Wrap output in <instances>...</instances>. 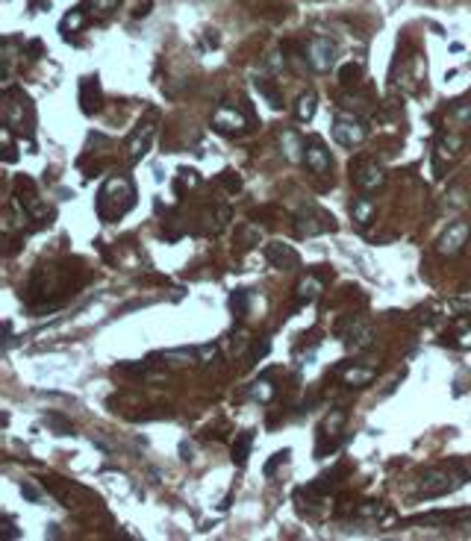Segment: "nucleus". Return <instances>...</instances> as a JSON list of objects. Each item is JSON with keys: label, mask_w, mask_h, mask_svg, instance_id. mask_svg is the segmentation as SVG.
<instances>
[{"label": "nucleus", "mask_w": 471, "mask_h": 541, "mask_svg": "<svg viewBox=\"0 0 471 541\" xmlns=\"http://www.w3.org/2000/svg\"><path fill=\"white\" fill-rule=\"evenodd\" d=\"M468 480H471V459H451L448 465L424 471L421 485H419V498L421 500L442 498V494H451L457 489H463Z\"/></svg>", "instance_id": "nucleus-1"}, {"label": "nucleus", "mask_w": 471, "mask_h": 541, "mask_svg": "<svg viewBox=\"0 0 471 541\" xmlns=\"http://www.w3.org/2000/svg\"><path fill=\"white\" fill-rule=\"evenodd\" d=\"M109 203H115V218H121L127 209H133L136 189L127 176H112V180H106V185L101 189V197H97V212H103Z\"/></svg>", "instance_id": "nucleus-2"}, {"label": "nucleus", "mask_w": 471, "mask_h": 541, "mask_svg": "<svg viewBox=\"0 0 471 541\" xmlns=\"http://www.w3.org/2000/svg\"><path fill=\"white\" fill-rule=\"evenodd\" d=\"M6 130H15V132H32V103L30 97L21 92V88H12V92L6 94Z\"/></svg>", "instance_id": "nucleus-3"}, {"label": "nucleus", "mask_w": 471, "mask_h": 541, "mask_svg": "<svg viewBox=\"0 0 471 541\" xmlns=\"http://www.w3.org/2000/svg\"><path fill=\"white\" fill-rule=\"evenodd\" d=\"M294 229H298V236H303V238L321 236V233H327V229L333 233L336 218L330 212H324V209H319V206H306L294 215Z\"/></svg>", "instance_id": "nucleus-4"}, {"label": "nucleus", "mask_w": 471, "mask_h": 541, "mask_svg": "<svg viewBox=\"0 0 471 541\" xmlns=\"http://www.w3.org/2000/svg\"><path fill=\"white\" fill-rule=\"evenodd\" d=\"M365 136H368V127H365L359 118H354V115H339V118L333 121V139H336L342 147H357V145H363Z\"/></svg>", "instance_id": "nucleus-5"}, {"label": "nucleus", "mask_w": 471, "mask_h": 541, "mask_svg": "<svg viewBox=\"0 0 471 541\" xmlns=\"http://www.w3.org/2000/svg\"><path fill=\"white\" fill-rule=\"evenodd\" d=\"M350 174H354V183H357V189L363 192V194L377 192L380 185L386 183V171H383L377 162H368V159L350 162Z\"/></svg>", "instance_id": "nucleus-6"}, {"label": "nucleus", "mask_w": 471, "mask_h": 541, "mask_svg": "<svg viewBox=\"0 0 471 541\" xmlns=\"http://www.w3.org/2000/svg\"><path fill=\"white\" fill-rule=\"evenodd\" d=\"M306 62H310L312 71L327 74L336 62V44L327 36H315L310 44H306Z\"/></svg>", "instance_id": "nucleus-7"}, {"label": "nucleus", "mask_w": 471, "mask_h": 541, "mask_svg": "<svg viewBox=\"0 0 471 541\" xmlns=\"http://www.w3.org/2000/svg\"><path fill=\"white\" fill-rule=\"evenodd\" d=\"M250 124H254V121H250L242 112V106H239V109H233V106H218L215 115H212V127L218 132H224V136H239V132H245Z\"/></svg>", "instance_id": "nucleus-8"}, {"label": "nucleus", "mask_w": 471, "mask_h": 541, "mask_svg": "<svg viewBox=\"0 0 471 541\" xmlns=\"http://www.w3.org/2000/svg\"><path fill=\"white\" fill-rule=\"evenodd\" d=\"M339 336H342L348 350L363 353V350L371 347V341H374V329H371L365 321H359V318H350L345 327H339Z\"/></svg>", "instance_id": "nucleus-9"}, {"label": "nucleus", "mask_w": 471, "mask_h": 541, "mask_svg": "<svg viewBox=\"0 0 471 541\" xmlns=\"http://www.w3.org/2000/svg\"><path fill=\"white\" fill-rule=\"evenodd\" d=\"M265 259H268L271 268H277V271H298L301 268L298 250H294L292 245H283V241H271V245L265 247Z\"/></svg>", "instance_id": "nucleus-10"}, {"label": "nucleus", "mask_w": 471, "mask_h": 541, "mask_svg": "<svg viewBox=\"0 0 471 541\" xmlns=\"http://www.w3.org/2000/svg\"><path fill=\"white\" fill-rule=\"evenodd\" d=\"M468 236H471V224H465V221H454V224L445 229V236L439 238V253L442 256H457V253L465 247Z\"/></svg>", "instance_id": "nucleus-11"}, {"label": "nucleus", "mask_w": 471, "mask_h": 541, "mask_svg": "<svg viewBox=\"0 0 471 541\" xmlns=\"http://www.w3.org/2000/svg\"><path fill=\"white\" fill-rule=\"evenodd\" d=\"M465 521H471V506H465V509H451V512H430V515L407 518V524H412V527H439V524H465Z\"/></svg>", "instance_id": "nucleus-12"}, {"label": "nucleus", "mask_w": 471, "mask_h": 541, "mask_svg": "<svg viewBox=\"0 0 471 541\" xmlns=\"http://www.w3.org/2000/svg\"><path fill=\"white\" fill-rule=\"evenodd\" d=\"M303 162H306V168H310L312 174H319V176L330 171V165H333L330 153H327V147H324V141L315 139V136L306 141V147H303Z\"/></svg>", "instance_id": "nucleus-13"}, {"label": "nucleus", "mask_w": 471, "mask_h": 541, "mask_svg": "<svg viewBox=\"0 0 471 541\" xmlns=\"http://www.w3.org/2000/svg\"><path fill=\"white\" fill-rule=\"evenodd\" d=\"M153 121H157V112H148V121L145 124H139L136 127V132L133 136H130V159H139V156H145L148 153V147H150V139H153Z\"/></svg>", "instance_id": "nucleus-14"}, {"label": "nucleus", "mask_w": 471, "mask_h": 541, "mask_svg": "<svg viewBox=\"0 0 471 541\" xmlns=\"http://www.w3.org/2000/svg\"><path fill=\"white\" fill-rule=\"evenodd\" d=\"M103 103V94H101V85H97V76H86V80L80 83V106L83 112H97Z\"/></svg>", "instance_id": "nucleus-15"}, {"label": "nucleus", "mask_w": 471, "mask_h": 541, "mask_svg": "<svg viewBox=\"0 0 471 541\" xmlns=\"http://www.w3.org/2000/svg\"><path fill=\"white\" fill-rule=\"evenodd\" d=\"M324 292V283H321V277L319 274H310L306 280H301L298 283V289H294V294H298V306H306V303H312L315 297H319Z\"/></svg>", "instance_id": "nucleus-16"}, {"label": "nucleus", "mask_w": 471, "mask_h": 541, "mask_svg": "<svg viewBox=\"0 0 471 541\" xmlns=\"http://www.w3.org/2000/svg\"><path fill=\"white\" fill-rule=\"evenodd\" d=\"M342 371V382L348 385V389H363V385H368L371 380H374V371H368V368H339Z\"/></svg>", "instance_id": "nucleus-17"}, {"label": "nucleus", "mask_w": 471, "mask_h": 541, "mask_svg": "<svg viewBox=\"0 0 471 541\" xmlns=\"http://www.w3.org/2000/svg\"><path fill=\"white\" fill-rule=\"evenodd\" d=\"M350 215H354V221L359 227H365V224H371V218H374V201H371L368 194H363V197H357L354 203H350Z\"/></svg>", "instance_id": "nucleus-18"}, {"label": "nucleus", "mask_w": 471, "mask_h": 541, "mask_svg": "<svg viewBox=\"0 0 471 541\" xmlns=\"http://www.w3.org/2000/svg\"><path fill=\"white\" fill-rule=\"evenodd\" d=\"M250 447H254V433H239L233 441V465H239V468L248 465Z\"/></svg>", "instance_id": "nucleus-19"}, {"label": "nucleus", "mask_w": 471, "mask_h": 541, "mask_svg": "<svg viewBox=\"0 0 471 541\" xmlns=\"http://www.w3.org/2000/svg\"><path fill=\"white\" fill-rule=\"evenodd\" d=\"M254 88H257L262 97H265L271 109H283V94H280V88L274 85L271 80H265V76H257V80H254Z\"/></svg>", "instance_id": "nucleus-20"}, {"label": "nucleus", "mask_w": 471, "mask_h": 541, "mask_svg": "<svg viewBox=\"0 0 471 541\" xmlns=\"http://www.w3.org/2000/svg\"><path fill=\"white\" fill-rule=\"evenodd\" d=\"M315 103H319V97H315V92H306L301 94L298 106H294V118L301 121V124H310L312 115H315Z\"/></svg>", "instance_id": "nucleus-21"}, {"label": "nucleus", "mask_w": 471, "mask_h": 541, "mask_svg": "<svg viewBox=\"0 0 471 541\" xmlns=\"http://www.w3.org/2000/svg\"><path fill=\"white\" fill-rule=\"evenodd\" d=\"M236 238H239V245L248 250V247H257V245H259V241H262V233H259L254 224H242V227L236 229Z\"/></svg>", "instance_id": "nucleus-22"}, {"label": "nucleus", "mask_w": 471, "mask_h": 541, "mask_svg": "<svg viewBox=\"0 0 471 541\" xmlns=\"http://www.w3.org/2000/svg\"><path fill=\"white\" fill-rule=\"evenodd\" d=\"M257 397L259 403H268L271 397H274V382H271V374H262V377L254 382V391H250Z\"/></svg>", "instance_id": "nucleus-23"}, {"label": "nucleus", "mask_w": 471, "mask_h": 541, "mask_svg": "<svg viewBox=\"0 0 471 541\" xmlns=\"http://www.w3.org/2000/svg\"><path fill=\"white\" fill-rule=\"evenodd\" d=\"M248 303H250V294H248L245 289L233 292V297H230V309H233L236 318H245V315H248Z\"/></svg>", "instance_id": "nucleus-24"}, {"label": "nucleus", "mask_w": 471, "mask_h": 541, "mask_svg": "<svg viewBox=\"0 0 471 541\" xmlns=\"http://www.w3.org/2000/svg\"><path fill=\"white\" fill-rule=\"evenodd\" d=\"M339 103H342L345 109H350V112H365V109L371 106L368 97H363V94H342V97H339Z\"/></svg>", "instance_id": "nucleus-25"}, {"label": "nucleus", "mask_w": 471, "mask_h": 541, "mask_svg": "<svg viewBox=\"0 0 471 541\" xmlns=\"http://www.w3.org/2000/svg\"><path fill=\"white\" fill-rule=\"evenodd\" d=\"M45 427H50L57 436H74L71 421H65L62 415H48V418H45Z\"/></svg>", "instance_id": "nucleus-26"}, {"label": "nucleus", "mask_w": 471, "mask_h": 541, "mask_svg": "<svg viewBox=\"0 0 471 541\" xmlns=\"http://www.w3.org/2000/svg\"><path fill=\"white\" fill-rule=\"evenodd\" d=\"M363 76V65H354V62H348L342 71H339V80H342V85H357V80Z\"/></svg>", "instance_id": "nucleus-27"}, {"label": "nucleus", "mask_w": 471, "mask_h": 541, "mask_svg": "<svg viewBox=\"0 0 471 541\" xmlns=\"http://www.w3.org/2000/svg\"><path fill=\"white\" fill-rule=\"evenodd\" d=\"M283 147H286V156L292 159V162H298L301 159V141H298V136L294 132H283Z\"/></svg>", "instance_id": "nucleus-28"}, {"label": "nucleus", "mask_w": 471, "mask_h": 541, "mask_svg": "<svg viewBox=\"0 0 471 541\" xmlns=\"http://www.w3.org/2000/svg\"><path fill=\"white\" fill-rule=\"evenodd\" d=\"M218 183H221L230 194H239V192H242V176H239L236 171H224V174H221V180H218Z\"/></svg>", "instance_id": "nucleus-29"}, {"label": "nucleus", "mask_w": 471, "mask_h": 541, "mask_svg": "<svg viewBox=\"0 0 471 541\" xmlns=\"http://www.w3.org/2000/svg\"><path fill=\"white\" fill-rule=\"evenodd\" d=\"M201 180H198V171H189V168H183L180 171V180H177V194H183L186 189H194Z\"/></svg>", "instance_id": "nucleus-30"}, {"label": "nucleus", "mask_w": 471, "mask_h": 541, "mask_svg": "<svg viewBox=\"0 0 471 541\" xmlns=\"http://www.w3.org/2000/svg\"><path fill=\"white\" fill-rule=\"evenodd\" d=\"M83 27V9H74L71 15H65L62 18V32H68V30H80Z\"/></svg>", "instance_id": "nucleus-31"}, {"label": "nucleus", "mask_w": 471, "mask_h": 541, "mask_svg": "<svg viewBox=\"0 0 471 541\" xmlns=\"http://www.w3.org/2000/svg\"><path fill=\"white\" fill-rule=\"evenodd\" d=\"M268 350H271V338L265 336V338H259L257 345H254V350H250V359H254V362L265 359V356H268Z\"/></svg>", "instance_id": "nucleus-32"}, {"label": "nucleus", "mask_w": 471, "mask_h": 541, "mask_svg": "<svg viewBox=\"0 0 471 541\" xmlns=\"http://www.w3.org/2000/svg\"><path fill=\"white\" fill-rule=\"evenodd\" d=\"M339 447V438H327V436H319V447H315V456H324V453H333Z\"/></svg>", "instance_id": "nucleus-33"}, {"label": "nucleus", "mask_w": 471, "mask_h": 541, "mask_svg": "<svg viewBox=\"0 0 471 541\" xmlns=\"http://www.w3.org/2000/svg\"><path fill=\"white\" fill-rule=\"evenodd\" d=\"M345 418H348V415H345V409H336V412H333V415H330V418H327V421H324V429H330V436H333L336 429L345 424Z\"/></svg>", "instance_id": "nucleus-34"}, {"label": "nucleus", "mask_w": 471, "mask_h": 541, "mask_svg": "<svg viewBox=\"0 0 471 541\" xmlns=\"http://www.w3.org/2000/svg\"><path fill=\"white\" fill-rule=\"evenodd\" d=\"M289 456H292L289 450H280V453H274V456H271V462L265 465V477H274V471H277V465H283V462H286Z\"/></svg>", "instance_id": "nucleus-35"}, {"label": "nucleus", "mask_w": 471, "mask_h": 541, "mask_svg": "<svg viewBox=\"0 0 471 541\" xmlns=\"http://www.w3.org/2000/svg\"><path fill=\"white\" fill-rule=\"evenodd\" d=\"M0 529H3V535H6V538H18V535H21V533H18V527L12 524V518H9V515L0 518Z\"/></svg>", "instance_id": "nucleus-36"}, {"label": "nucleus", "mask_w": 471, "mask_h": 541, "mask_svg": "<svg viewBox=\"0 0 471 541\" xmlns=\"http://www.w3.org/2000/svg\"><path fill=\"white\" fill-rule=\"evenodd\" d=\"M451 112H454L457 121H463V124H468V121H471V106H465V103H457Z\"/></svg>", "instance_id": "nucleus-37"}, {"label": "nucleus", "mask_w": 471, "mask_h": 541, "mask_svg": "<svg viewBox=\"0 0 471 541\" xmlns=\"http://www.w3.org/2000/svg\"><path fill=\"white\" fill-rule=\"evenodd\" d=\"M24 53H27L30 59H39L41 53H45V44H41V41H30V44H24Z\"/></svg>", "instance_id": "nucleus-38"}, {"label": "nucleus", "mask_w": 471, "mask_h": 541, "mask_svg": "<svg viewBox=\"0 0 471 541\" xmlns=\"http://www.w3.org/2000/svg\"><path fill=\"white\" fill-rule=\"evenodd\" d=\"M21 494H24L27 500H32V503H39V500H41L39 489H36V485H30V482H21Z\"/></svg>", "instance_id": "nucleus-39"}, {"label": "nucleus", "mask_w": 471, "mask_h": 541, "mask_svg": "<svg viewBox=\"0 0 471 541\" xmlns=\"http://www.w3.org/2000/svg\"><path fill=\"white\" fill-rule=\"evenodd\" d=\"M203 36H206V39H203L206 48H218V41H221V39H218V32H215V30H206Z\"/></svg>", "instance_id": "nucleus-40"}, {"label": "nucleus", "mask_w": 471, "mask_h": 541, "mask_svg": "<svg viewBox=\"0 0 471 541\" xmlns=\"http://www.w3.org/2000/svg\"><path fill=\"white\" fill-rule=\"evenodd\" d=\"M457 345L463 347V350H468V347H471V329H465V333H459V336H457Z\"/></svg>", "instance_id": "nucleus-41"}, {"label": "nucleus", "mask_w": 471, "mask_h": 541, "mask_svg": "<svg viewBox=\"0 0 471 541\" xmlns=\"http://www.w3.org/2000/svg\"><path fill=\"white\" fill-rule=\"evenodd\" d=\"M215 353H218V350H215V345H206V347H201V350H198V356H201V359H212Z\"/></svg>", "instance_id": "nucleus-42"}, {"label": "nucleus", "mask_w": 471, "mask_h": 541, "mask_svg": "<svg viewBox=\"0 0 471 541\" xmlns=\"http://www.w3.org/2000/svg\"><path fill=\"white\" fill-rule=\"evenodd\" d=\"M180 456H183V462H192V447L186 445V441L180 445Z\"/></svg>", "instance_id": "nucleus-43"}]
</instances>
